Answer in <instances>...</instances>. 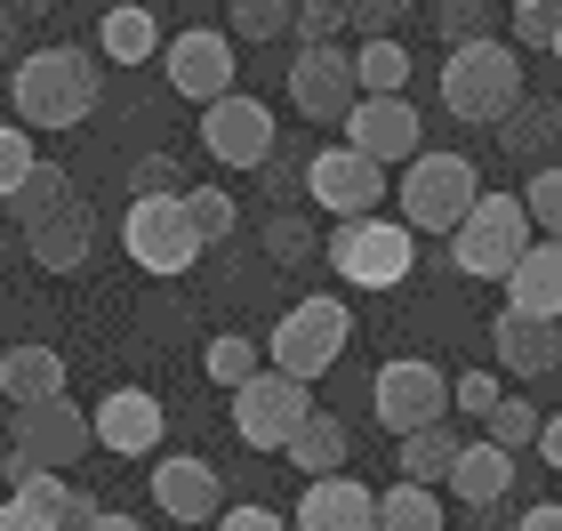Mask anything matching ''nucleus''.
Returning <instances> with one entry per match:
<instances>
[{"label": "nucleus", "mask_w": 562, "mask_h": 531, "mask_svg": "<svg viewBox=\"0 0 562 531\" xmlns=\"http://www.w3.org/2000/svg\"><path fill=\"white\" fill-rule=\"evenodd\" d=\"M515 97H522V57L498 33L450 41V57H442V106H450V121H467V130H498Z\"/></svg>", "instance_id": "f257e3e1"}, {"label": "nucleus", "mask_w": 562, "mask_h": 531, "mask_svg": "<svg viewBox=\"0 0 562 531\" xmlns=\"http://www.w3.org/2000/svg\"><path fill=\"white\" fill-rule=\"evenodd\" d=\"M97 113V65L81 48H33L16 65V121L24 130H72Z\"/></svg>", "instance_id": "f03ea898"}, {"label": "nucleus", "mask_w": 562, "mask_h": 531, "mask_svg": "<svg viewBox=\"0 0 562 531\" xmlns=\"http://www.w3.org/2000/svg\"><path fill=\"white\" fill-rule=\"evenodd\" d=\"M522 250H530V210H522V193H474V210L450 225V266L474 274V283H498Z\"/></svg>", "instance_id": "7ed1b4c3"}, {"label": "nucleus", "mask_w": 562, "mask_h": 531, "mask_svg": "<svg viewBox=\"0 0 562 531\" xmlns=\"http://www.w3.org/2000/svg\"><path fill=\"white\" fill-rule=\"evenodd\" d=\"M329 266L346 274L353 290H394L402 274L418 266V234L378 210H353L346 225H329Z\"/></svg>", "instance_id": "20e7f679"}, {"label": "nucleus", "mask_w": 562, "mask_h": 531, "mask_svg": "<svg viewBox=\"0 0 562 531\" xmlns=\"http://www.w3.org/2000/svg\"><path fill=\"white\" fill-rule=\"evenodd\" d=\"M474 193H482V177L467 154H411V169H402V225L411 234H450L458 218L474 210Z\"/></svg>", "instance_id": "39448f33"}, {"label": "nucleus", "mask_w": 562, "mask_h": 531, "mask_svg": "<svg viewBox=\"0 0 562 531\" xmlns=\"http://www.w3.org/2000/svg\"><path fill=\"white\" fill-rule=\"evenodd\" d=\"M346 339H353V314L338 307V298H297V307L273 322V339H266V363L314 387V378H322V370L346 354Z\"/></svg>", "instance_id": "423d86ee"}, {"label": "nucleus", "mask_w": 562, "mask_h": 531, "mask_svg": "<svg viewBox=\"0 0 562 531\" xmlns=\"http://www.w3.org/2000/svg\"><path fill=\"white\" fill-rule=\"evenodd\" d=\"M121 242H130V258L145 274H161V283H169V274H186L201 250H210V242L193 234V218H186V193H130Z\"/></svg>", "instance_id": "0eeeda50"}, {"label": "nucleus", "mask_w": 562, "mask_h": 531, "mask_svg": "<svg viewBox=\"0 0 562 531\" xmlns=\"http://www.w3.org/2000/svg\"><path fill=\"white\" fill-rule=\"evenodd\" d=\"M314 411V387L305 378H290V370H249L241 387H234V435L249 443V451H281L297 435V419Z\"/></svg>", "instance_id": "6e6552de"}, {"label": "nucleus", "mask_w": 562, "mask_h": 531, "mask_svg": "<svg viewBox=\"0 0 562 531\" xmlns=\"http://www.w3.org/2000/svg\"><path fill=\"white\" fill-rule=\"evenodd\" d=\"M9 435H16V460H24V467H81L89 451H97V435H89V411H81L72 395L16 402Z\"/></svg>", "instance_id": "1a4fd4ad"}, {"label": "nucleus", "mask_w": 562, "mask_h": 531, "mask_svg": "<svg viewBox=\"0 0 562 531\" xmlns=\"http://www.w3.org/2000/svg\"><path fill=\"white\" fill-rule=\"evenodd\" d=\"M370 411H378L386 435H411L426 419H450V378L434 363H418V354H402V363H386L370 378Z\"/></svg>", "instance_id": "9d476101"}, {"label": "nucleus", "mask_w": 562, "mask_h": 531, "mask_svg": "<svg viewBox=\"0 0 562 531\" xmlns=\"http://www.w3.org/2000/svg\"><path fill=\"white\" fill-rule=\"evenodd\" d=\"M201 145H210V162L225 169H266L273 154V113H266V97H210L201 106Z\"/></svg>", "instance_id": "9b49d317"}, {"label": "nucleus", "mask_w": 562, "mask_h": 531, "mask_svg": "<svg viewBox=\"0 0 562 531\" xmlns=\"http://www.w3.org/2000/svg\"><path fill=\"white\" fill-rule=\"evenodd\" d=\"M362 97V81H353V48L338 41H305L290 57V106L305 121H346V106Z\"/></svg>", "instance_id": "f8f14e48"}, {"label": "nucleus", "mask_w": 562, "mask_h": 531, "mask_svg": "<svg viewBox=\"0 0 562 531\" xmlns=\"http://www.w3.org/2000/svg\"><path fill=\"white\" fill-rule=\"evenodd\" d=\"M305 193L322 201L329 218H353V210H378V193H386V169L370 154H353V145H322V154H305Z\"/></svg>", "instance_id": "ddd939ff"}, {"label": "nucleus", "mask_w": 562, "mask_h": 531, "mask_svg": "<svg viewBox=\"0 0 562 531\" xmlns=\"http://www.w3.org/2000/svg\"><path fill=\"white\" fill-rule=\"evenodd\" d=\"M338 130H346V145H353V154H370L378 169H386V162H411L418 145H426V130H418V106H411V97H353Z\"/></svg>", "instance_id": "4468645a"}, {"label": "nucleus", "mask_w": 562, "mask_h": 531, "mask_svg": "<svg viewBox=\"0 0 562 531\" xmlns=\"http://www.w3.org/2000/svg\"><path fill=\"white\" fill-rule=\"evenodd\" d=\"M89 250H97V210H89L81 193H65L57 210L24 218V258H33L41 274H72V266H89Z\"/></svg>", "instance_id": "2eb2a0df"}, {"label": "nucleus", "mask_w": 562, "mask_h": 531, "mask_svg": "<svg viewBox=\"0 0 562 531\" xmlns=\"http://www.w3.org/2000/svg\"><path fill=\"white\" fill-rule=\"evenodd\" d=\"M161 65H169V89H177V97L210 106V97L234 89V33H210V24H193V33H177V41L161 48Z\"/></svg>", "instance_id": "dca6fc26"}, {"label": "nucleus", "mask_w": 562, "mask_h": 531, "mask_svg": "<svg viewBox=\"0 0 562 531\" xmlns=\"http://www.w3.org/2000/svg\"><path fill=\"white\" fill-rule=\"evenodd\" d=\"M297 531H378V491L353 484V475H305L297 499Z\"/></svg>", "instance_id": "f3484780"}, {"label": "nucleus", "mask_w": 562, "mask_h": 531, "mask_svg": "<svg viewBox=\"0 0 562 531\" xmlns=\"http://www.w3.org/2000/svg\"><path fill=\"white\" fill-rule=\"evenodd\" d=\"M491 363L506 378H547V370H562V331L547 314H515V307H506L491 322Z\"/></svg>", "instance_id": "a211bd4d"}, {"label": "nucleus", "mask_w": 562, "mask_h": 531, "mask_svg": "<svg viewBox=\"0 0 562 531\" xmlns=\"http://www.w3.org/2000/svg\"><path fill=\"white\" fill-rule=\"evenodd\" d=\"M161 402L153 395H137V387H121V395H105L89 411V435H97V451H113V460H137V451H153L161 443Z\"/></svg>", "instance_id": "6ab92c4d"}, {"label": "nucleus", "mask_w": 562, "mask_h": 531, "mask_svg": "<svg viewBox=\"0 0 562 531\" xmlns=\"http://www.w3.org/2000/svg\"><path fill=\"white\" fill-rule=\"evenodd\" d=\"M153 499H161V516H177V523H217L225 475L210 460H161L153 467Z\"/></svg>", "instance_id": "aec40b11"}, {"label": "nucleus", "mask_w": 562, "mask_h": 531, "mask_svg": "<svg viewBox=\"0 0 562 531\" xmlns=\"http://www.w3.org/2000/svg\"><path fill=\"white\" fill-rule=\"evenodd\" d=\"M498 283H506V307H515V314L562 322V242H530L522 258L498 274Z\"/></svg>", "instance_id": "412c9836"}, {"label": "nucleus", "mask_w": 562, "mask_h": 531, "mask_svg": "<svg viewBox=\"0 0 562 531\" xmlns=\"http://www.w3.org/2000/svg\"><path fill=\"white\" fill-rule=\"evenodd\" d=\"M9 499H24V508H41L57 531H81L89 516H97V499L81 491V484H65V467H24V460H9Z\"/></svg>", "instance_id": "4be33fe9"}, {"label": "nucleus", "mask_w": 562, "mask_h": 531, "mask_svg": "<svg viewBox=\"0 0 562 531\" xmlns=\"http://www.w3.org/2000/svg\"><path fill=\"white\" fill-rule=\"evenodd\" d=\"M506 484H515V451L506 443H458V467H450V491L467 499V508H498L506 499Z\"/></svg>", "instance_id": "5701e85b"}, {"label": "nucleus", "mask_w": 562, "mask_h": 531, "mask_svg": "<svg viewBox=\"0 0 562 531\" xmlns=\"http://www.w3.org/2000/svg\"><path fill=\"white\" fill-rule=\"evenodd\" d=\"M281 460H290L297 475H338L353 460V435H346V419H329V411H305L297 419V435L281 443Z\"/></svg>", "instance_id": "b1692460"}, {"label": "nucleus", "mask_w": 562, "mask_h": 531, "mask_svg": "<svg viewBox=\"0 0 562 531\" xmlns=\"http://www.w3.org/2000/svg\"><path fill=\"white\" fill-rule=\"evenodd\" d=\"M0 395H9V402L65 395V354L57 346H9V354H0Z\"/></svg>", "instance_id": "393cba45"}, {"label": "nucleus", "mask_w": 562, "mask_h": 531, "mask_svg": "<svg viewBox=\"0 0 562 531\" xmlns=\"http://www.w3.org/2000/svg\"><path fill=\"white\" fill-rule=\"evenodd\" d=\"M394 443H402V475H411V484H450V467H458V427L450 419H426Z\"/></svg>", "instance_id": "a878e982"}, {"label": "nucleus", "mask_w": 562, "mask_h": 531, "mask_svg": "<svg viewBox=\"0 0 562 531\" xmlns=\"http://www.w3.org/2000/svg\"><path fill=\"white\" fill-rule=\"evenodd\" d=\"M97 48H105L113 65H145L153 48H161V24H153V9L121 0V9H105V24H97Z\"/></svg>", "instance_id": "bb28decb"}, {"label": "nucleus", "mask_w": 562, "mask_h": 531, "mask_svg": "<svg viewBox=\"0 0 562 531\" xmlns=\"http://www.w3.org/2000/svg\"><path fill=\"white\" fill-rule=\"evenodd\" d=\"M353 81H362V97H402L411 89V48H402L394 33H370L362 48H353Z\"/></svg>", "instance_id": "cd10ccee"}, {"label": "nucleus", "mask_w": 562, "mask_h": 531, "mask_svg": "<svg viewBox=\"0 0 562 531\" xmlns=\"http://www.w3.org/2000/svg\"><path fill=\"white\" fill-rule=\"evenodd\" d=\"M378 531H442V484H411L378 491Z\"/></svg>", "instance_id": "c85d7f7f"}, {"label": "nucleus", "mask_w": 562, "mask_h": 531, "mask_svg": "<svg viewBox=\"0 0 562 531\" xmlns=\"http://www.w3.org/2000/svg\"><path fill=\"white\" fill-rule=\"evenodd\" d=\"M65 193H72V186H65V169L33 154V162H24V177H16V186H9V218L24 225V218H41V210H57V201H65Z\"/></svg>", "instance_id": "c756f323"}, {"label": "nucleus", "mask_w": 562, "mask_h": 531, "mask_svg": "<svg viewBox=\"0 0 562 531\" xmlns=\"http://www.w3.org/2000/svg\"><path fill=\"white\" fill-rule=\"evenodd\" d=\"M290 16H297V0H234L225 9V33H241V41H290Z\"/></svg>", "instance_id": "7c9ffc66"}, {"label": "nucleus", "mask_w": 562, "mask_h": 531, "mask_svg": "<svg viewBox=\"0 0 562 531\" xmlns=\"http://www.w3.org/2000/svg\"><path fill=\"white\" fill-rule=\"evenodd\" d=\"M539 402L530 395H498L491 411H482V427H491V443H506V451H522V443H539Z\"/></svg>", "instance_id": "2f4dec72"}, {"label": "nucleus", "mask_w": 562, "mask_h": 531, "mask_svg": "<svg viewBox=\"0 0 562 531\" xmlns=\"http://www.w3.org/2000/svg\"><path fill=\"white\" fill-rule=\"evenodd\" d=\"M186 218H193L201 242H225V234H234V218H241V201L225 186H186Z\"/></svg>", "instance_id": "473e14b6"}, {"label": "nucleus", "mask_w": 562, "mask_h": 531, "mask_svg": "<svg viewBox=\"0 0 562 531\" xmlns=\"http://www.w3.org/2000/svg\"><path fill=\"white\" fill-rule=\"evenodd\" d=\"M201 370H210L217 387H241L249 370H266V346L258 339H210L201 346Z\"/></svg>", "instance_id": "72a5a7b5"}, {"label": "nucleus", "mask_w": 562, "mask_h": 531, "mask_svg": "<svg viewBox=\"0 0 562 531\" xmlns=\"http://www.w3.org/2000/svg\"><path fill=\"white\" fill-rule=\"evenodd\" d=\"M522 210H530V225H539L547 242H562V162H547L539 177H530V193H522Z\"/></svg>", "instance_id": "f704fd0d"}, {"label": "nucleus", "mask_w": 562, "mask_h": 531, "mask_svg": "<svg viewBox=\"0 0 562 531\" xmlns=\"http://www.w3.org/2000/svg\"><path fill=\"white\" fill-rule=\"evenodd\" d=\"M266 258H281V266H305V258H314V225H305L297 210L266 218Z\"/></svg>", "instance_id": "c9c22d12"}, {"label": "nucleus", "mask_w": 562, "mask_h": 531, "mask_svg": "<svg viewBox=\"0 0 562 531\" xmlns=\"http://www.w3.org/2000/svg\"><path fill=\"white\" fill-rule=\"evenodd\" d=\"M434 33H442V41L491 33V0H434Z\"/></svg>", "instance_id": "e433bc0d"}, {"label": "nucleus", "mask_w": 562, "mask_h": 531, "mask_svg": "<svg viewBox=\"0 0 562 531\" xmlns=\"http://www.w3.org/2000/svg\"><path fill=\"white\" fill-rule=\"evenodd\" d=\"M290 33H297V41H338V33H353V24H346V0H297Z\"/></svg>", "instance_id": "4c0bfd02"}, {"label": "nucleus", "mask_w": 562, "mask_h": 531, "mask_svg": "<svg viewBox=\"0 0 562 531\" xmlns=\"http://www.w3.org/2000/svg\"><path fill=\"white\" fill-rule=\"evenodd\" d=\"M402 16H411V0H346L353 33H402Z\"/></svg>", "instance_id": "58836bf2"}, {"label": "nucleus", "mask_w": 562, "mask_h": 531, "mask_svg": "<svg viewBox=\"0 0 562 531\" xmlns=\"http://www.w3.org/2000/svg\"><path fill=\"white\" fill-rule=\"evenodd\" d=\"M498 395H506V387H498L491 370H458V387H450V402H458V419H482V411H491Z\"/></svg>", "instance_id": "ea45409f"}, {"label": "nucleus", "mask_w": 562, "mask_h": 531, "mask_svg": "<svg viewBox=\"0 0 562 531\" xmlns=\"http://www.w3.org/2000/svg\"><path fill=\"white\" fill-rule=\"evenodd\" d=\"M515 16H522V24H515V33H522V48H547V41H554V16H562V0H522Z\"/></svg>", "instance_id": "a19ab883"}, {"label": "nucleus", "mask_w": 562, "mask_h": 531, "mask_svg": "<svg viewBox=\"0 0 562 531\" xmlns=\"http://www.w3.org/2000/svg\"><path fill=\"white\" fill-rule=\"evenodd\" d=\"M24 162H33V137H24V130H9V121H0V201H9V186L24 177Z\"/></svg>", "instance_id": "79ce46f5"}, {"label": "nucleus", "mask_w": 562, "mask_h": 531, "mask_svg": "<svg viewBox=\"0 0 562 531\" xmlns=\"http://www.w3.org/2000/svg\"><path fill=\"white\" fill-rule=\"evenodd\" d=\"M130 193H186V186H177V162L169 154H145L137 177H130Z\"/></svg>", "instance_id": "37998d69"}, {"label": "nucleus", "mask_w": 562, "mask_h": 531, "mask_svg": "<svg viewBox=\"0 0 562 531\" xmlns=\"http://www.w3.org/2000/svg\"><path fill=\"white\" fill-rule=\"evenodd\" d=\"M217 531H290L273 508H217Z\"/></svg>", "instance_id": "c03bdc74"}, {"label": "nucleus", "mask_w": 562, "mask_h": 531, "mask_svg": "<svg viewBox=\"0 0 562 531\" xmlns=\"http://www.w3.org/2000/svg\"><path fill=\"white\" fill-rule=\"evenodd\" d=\"M0 531H57L41 508H24V499H9V508H0Z\"/></svg>", "instance_id": "a18cd8bd"}, {"label": "nucleus", "mask_w": 562, "mask_h": 531, "mask_svg": "<svg viewBox=\"0 0 562 531\" xmlns=\"http://www.w3.org/2000/svg\"><path fill=\"white\" fill-rule=\"evenodd\" d=\"M539 460L562 475V411H547V419H539Z\"/></svg>", "instance_id": "49530a36"}, {"label": "nucleus", "mask_w": 562, "mask_h": 531, "mask_svg": "<svg viewBox=\"0 0 562 531\" xmlns=\"http://www.w3.org/2000/svg\"><path fill=\"white\" fill-rule=\"evenodd\" d=\"M515 531H562V508H554V499H547V508H522Z\"/></svg>", "instance_id": "de8ad7c7"}, {"label": "nucleus", "mask_w": 562, "mask_h": 531, "mask_svg": "<svg viewBox=\"0 0 562 531\" xmlns=\"http://www.w3.org/2000/svg\"><path fill=\"white\" fill-rule=\"evenodd\" d=\"M81 531H145V523H137V516H105V508H97V516H89Z\"/></svg>", "instance_id": "09e8293b"}, {"label": "nucleus", "mask_w": 562, "mask_h": 531, "mask_svg": "<svg viewBox=\"0 0 562 531\" xmlns=\"http://www.w3.org/2000/svg\"><path fill=\"white\" fill-rule=\"evenodd\" d=\"M9 41H16V9L0 0V57H9Z\"/></svg>", "instance_id": "8fccbe9b"}, {"label": "nucleus", "mask_w": 562, "mask_h": 531, "mask_svg": "<svg viewBox=\"0 0 562 531\" xmlns=\"http://www.w3.org/2000/svg\"><path fill=\"white\" fill-rule=\"evenodd\" d=\"M547 57H554V65H562V16H554V41H547Z\"/></svg>", "instance_id": "3c124183"}, {"label": "nucleus", "mask_w": 562, "mask_h": 531, "mask_svg": "<svg viewBox=\"0 0 562 531\" xmlns=\"http://www.w3.org/2000/svg\"><path fill=\"white\" fill-rule=\"evenodd\" d=\"M506 9H522V0H506Z\"/></svg>", "instance_id": "603ef678"}]
</instances>
